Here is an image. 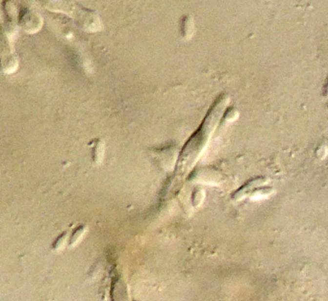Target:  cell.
<instances>
[{
  "mask_svg": "<svg viewBox=\"0 0 328 301\" xmlns=\"http://www.w3.org/2000/svg\"><path fill=\"white\" fill-rule=\"evenodd\" d=\"M104 143L101 140H98L96 142V145L94 147V151H93V161L95 164H100L103 159L104 155Z\"/></svg>",
  "mask_w": 328,
  "mask_h": 301,
  "instance_id": "cell-7",
  "label": "cell"
},
{
  "mask_svg": "<svg viewBox=\"0 0 328 301\" xmlns=\"http://www.w3.org/2000/svg\"><path fill=\"white\" fill-rule=\"evenodd\" d=\"M204 192L202 189L200 188H197L195 191H194V194H193V196H192V202H193V205L194 207H198L203 199H204Z\"/></svg>",
  "mask_w": 328,
  "mask_h": 301,
  "instance_id": "cell-10",
  "label": "cell"
},
{
  "mask_svg": "<svg viewBox=\"0 0 328 301\" xmlns=\"http://www.w3.org/2000/svg\"><path fill=\"white\" fill-rule=\"evenodd\" d=\"M41 6L48 11L61 13L71 17L84 31L89 33L99 32L102 22L96 12L81 8L71 0H39Z\"/></svg>",
  "mask_w": 328,
  "mask_h": 301,
  "instance_id": "cell-2",
  "label": "cell"
},
{
  "mask_svg": "<svg viewBox=\"0 0 328 301\" xmlns=\"http://www.w3.org/2000/svg\"><path fill=\"white\" fill-rule=\"evenodd\" d=\"M66 236H67V233H65L64 235H61V236L57 239V241H55V243L53 244V249H54V250L59 251V250H61L62 248L65 247V245H66Z\"/></svg>",
  "mask_w": 328,
  "mask_h": 301,
  "instance_id": "cell-11",
  "label": "cell"
},
{
  "mask_svg": "<svg viewBox=\"0 0 328 301\" xmlns=\"http://www.w3.org/2000/svg\"><path fill=\"white\" fill-rule=\"evenodd\" d=\"M221 174L218 173L217 172L214 171H206V170H201L198 172H197V176L196 177H192V179H196V180L202 181L205 183H209V179L210 182L212 183H217L218 181L216 180V178H220Z\"/></svg>",
  "mask_w": 328,
  "mask_h": 301,
  "instance_id": "cell-6",
  "label": "cell"
},
{
  "mask_svg": "<svg viewBox=\"0 0 328 301\" xmlns=\"http://www.w3.org/2000/svg\"><path fill=\"white\" fill-rule=\"evenodd\" d=\"M86 229H87L86 226H80L79 228H77V229L74 231L73 235H72L71 238H70V243H69V244H70L71 246L75 245L78 241L82 239V237H83L84 234H85Z\"/></svg>",
  "mask_w": 328,
  "mask_h": 301,
  "instance_id": "cell-9",
  "label": "cell"
},
{
  "mask_svg": "<svg viewBox=\"0 0 328 301\" xmlns=\"http://www.w3.org/2000/svg\"><path fill=\"white\" fill-rule=\"evenodd\" d=\"M267 182H268V179L265 178V177H257V178H254L252 180L248 181L246 185H244L237 192H235V194H233L232 197L234 199H242L243 197H245L250 192V190L252 191L253 189L263 186V185L266 184Z\"/></svg>",
  "mask_w": 328,
  "mask_h": 301,
  "instance_id": "cell-4",
  "label": "cell"
},
{
  "mask_svg": "<svg viewBox=\"0 0 328 301\" xmlns=\"http://www.w3.org/2000/svg\"><path fill=\"white\" fill-rule=\"evenodd\" d=\"M238 115H239L238 111L234 108H231L224 115V121L231 122V121H235L238 118Z\"/></svg>",
  "mask_w": 328,
  "mask_h": 301,
  "instance_id": "cell-12",
  "label": "cell"
},
{
  "mask_svg": "<svg viewBox=\"0 0 328 301\" xmlns=\"http://www.w3.org/2000/svg\"><path fill=\"white\" fill-rule=\"evenodd\" d=\"M228 102L229 97L226 94L221 95L215 101L214 105L209 110L205 120L202 122L200 128L188 141L181 152L178 163L179 169H183V171H185L187 168L191 167L199 157L206 144L208 143L212 133L216 129L219 121H221V118L223 117V114Z\"/></svg>",
  "mask_w": 328,
  "mask_h": 301,
  "instance_id": "cell-1",
  "label": "cell"
},
{
  "mask_svg": "<svg viewBox=\"0 0 328 301\" xmlns=\"http://www.w3.org/2000/svg\"><path fill=\"white\" fill-rule=\"evenodd\" d=\"M180 32L181 37L185 41H188L193 37L195 33V22L192 16L187 15L182 18L180 24Z\"/></svg>",
  "mask_w": 328,
  "mask_h": 301,
  "instance_id": "cell-5",
  "label": "cell"
},
{
  "mask_svg": "<svg viewBox=\"0 0 328 301\" xmlns=\"http://www.w3.org/2000/svg\"><path fill=\"white\" fill-rule=\"evenodd\" d=\"M19 26L27 34H36L43 25L42 17L33 10H23L18 20Z\"/></svg>",
  "mask_w": 328,
  "mask_h": 301,
  "instance_id": "cell-3",
  "label": "cell"
},
{
  "mask_svg": "<svg viewBox=\"0 0 328 301\" xmlns=\"http://www.w3.org/2000/svg\"><path fill=\"white\" fill-rule=\"evenodd\" d=\"M274 191L271 188H263L260 190H256L252 193V194L250 195V199L252 200H259L261 198H264L266 196L270 195L271 194H273Z\"/></svg>",
  "mask_w": 328,
  "mask_h": 301,
  "instance_id": "cell-8",
  "label": "cell"
}]
</instances>
